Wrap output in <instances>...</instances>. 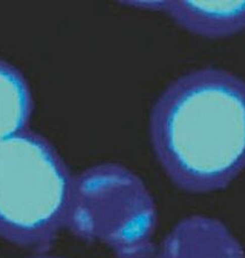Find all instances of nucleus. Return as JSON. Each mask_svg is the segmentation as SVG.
I'll return each instance as SVG.
<instances>
[{
  "label": "nucleus",
  "mask_w": 245,
  "mask_h": 258,
  "mask_svg": "<svg viewBox=\"0 0 245 258\" xmlns=\"http://www.w3.org/2000/svg\"><path fill=\"white\" fill-rule=\"evenodd\" d=\"M148 134L175 187L189 195L225 190L245 170V80L213 67L183 73L154 102Z\"/></svg>",
  "instance_id": "f257e3e1"
},
{
  "label": "nucleus",
  "mask_w": 245,
  "mask_h": 258,
  "mask_svg": "<svg viewBox=\"0 0 245 258\" xmlns=\"http://www.w3.org/2000/svg\"><path fill=\"white\" fill-rule=\"evenodd\" d=\"M75 175L55 146L27 129L0 142V238L45 248L66 229Z\"/></svg>",
  "instance_id": "f03ea898"
},
{
  "label": "nucleus",
  "mask_w": 245,
  "mask_h": 258,
  "mask_svg": "<svg viewBox=\"0 0 245 258\" xmlns=\"http://www.w3.org/2000/svg\"><path fill=\"white\" fill-rule=\"evenodd\" d=\"M156 202L143 179L118 162H99L75 175L66 229L102 243L116 257L152 250Z\"/></svg>",
  "instance_id": "7ed1b4c3"
},
{
  "label": "nucleus",
  "mask_w": 245,
  "mask_h": 258,
  "mask_svg": "<svg viewBox=\"0 0 245 258\" xmlns=\"http://www.w3.org/2000/svg\"><path fill=\"white\" fill-rule=\"evenodd\" d=\"M156 253L158 258H245L242 243L228 226L205 215L180 219Z\"/></svg>",
  "instance_id": "20e7f679"
},
{
  "label": "nucleus",
  "mask_w": 245,
  "mask_h": 258,
  "mask_svg": "<svg viewBox=\"0 0 245 258\" xmlns=\"http://www.w3.org/2000/svg\"><path fill=\"white\" fill-rule=\"evenodd\" d=\"M163 14L184 31L205 39H227L245 31V0H166Z\"/></svg>",
  "instance_id": "39448f33"
},
{
  "label": "nucleus",
  "mask_w": 245,
  "mask_h": 258,
  "mask_svg": "<svg viewBox=\"0 0 245 258\" xmlns=\"http://www.w3.org/2000/svg\"><path fill=\"white\" fill-rule=\"evenodd\" d=\"M33 110L32 90L25 76L0 58V142L29 129Z\"/></svg>",
  "instance_id": "423d86ee"
},
{
  "label": "nucleus",
  "mask_w": 245,
  "mask_h": 258,
  "mask_svg": "<svg viewBox=\"0 0 245 258\" xmlns=\"http://www.w3.org/2000/svg\"><path fill=\"white\" fill-rule=\"evenodd\" d=\"M165 2L166 0H160V2H120V4L126 7L135 8V10L163 13Z\"/></svg>",
  "instance_id": "0eeeda50"
},
{
  "label": "nucleus",
  "mask_w": 245,
  "mask_h": 258,
  "mask_svg": "<svg viewBox=\"0 0 245 258\" xmlns=\"http://www.w3.org/2000/svg\"><path fill=\"white\" fill-rule=\"evenodd\" d=\"M116 258H158L156 251L152 249L147 252L137 253V255H132V256H124V257H116Z\"/></svg>",
  "instance_id": "6e6552de"
},
{
  "label": "nucleus",
  "mask_w": 245,
  "mask_h": 258,
  "mask_svg": "<svg viewBox=\"0 0 245 258\" xmlns=\"http://www.w3.org/2000/svg\"><path fill=\"white\" fill-rule=\"evenodd\" d=\"M29 258H64V257L51 256V255H39V256H33V257H29Z\"/></svg>",
  "instance_id": "1a4fd4ad"
}]
</instances>
